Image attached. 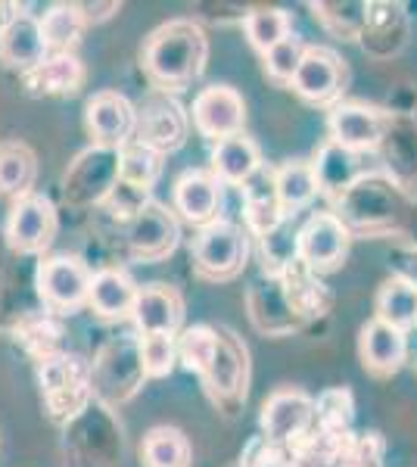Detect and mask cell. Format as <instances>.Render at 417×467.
I'll use <instances>...</instances> for the list:
<instances>
[{
	"label": "cell",
	"mask_w": 417,
	"mask_h": 467,
	"mask_svg": "<svg viewBox=\"0 0 417 467\" xmlns=\"http://www.w3.org/2000/svg\"><path fill=\"white\" fill-rule=\"evenodd\" d=\"M209 41L200 22L193 19H172L159 26L143 44V72L162 90H178L200 78L206 69Z\"/></svg>",
	"instance_id": "1"
},
{
	"label": "cell",
	"mask_w": 417,
	"mask_h": 467,
	"mask_svg": "<svg viewBox=\"0 0 417 467\" xmlns=\"http://www.w3.org/2000/svg\"><path fill=\"white\" fill-rule=\"evenodd\" d=\"M191 253L200 277H206V281H231V277H237L244 271L249 259V234L237 222L218 218V222L200 228Z\"/></svg>",
	"instance_id": "2"
},
{
	"label": "cell",
	"mask_w": 417,
	"mask_h": 467,
	"mask_svg": "<svg viewBox=\"0 0 417 467\" xmlns=\"http://www.w3.org/2000/svg\"><path fill=\"white\" fill-rule=\"evenodd\" d=\"M352 244V231L337 213H315L296 231V255L308 271H333L343 265Z\"/></svg>",
	"instance_id": "3"
},
{
	"label": "cell",
	"mask_w": 417,
	"mask_h": 467,
	"mask_svg": "<svg viewBox=\"0 0 417 467\" xmlns=\"http://www.w3.org/2000/svg\"><path fill=\"white\" fill-rule=\"evenodd\" d=\"M401 213V193L396 181L381 175H361L349 191L339 193V218L346 224H361V228H381L392 224Z\"/></svg>",
	"instance_id": "4"
},
{
	"label": "cell",
	"mask_w": 417,
	"mask_h": 467,
	"mask_svg": "<svg viewBox=\"0 0 417 467\" xmlns=\"http://www.w3.org/2000/svg\"><path fill=\"white\" fill-rule=\"evenodd\" d=\"M57 224V206L44 193H28V197L13 202L10 215H6V244L13 253L37 255L53 244Z\"/></svg>",
	"instance_id": "5"
},
{
	"label": "cell",
	"mask_w": 417,
	"mask_h": 467,
	"mask_svg": "<svg viewBox=\"0 0 417 467\" xmlns=\"http://www.w3.org/2000/svg\"><path fill=\"white\" fill-rule=\"evenodd\" d=\"M122 175V156L119 150L106 147H90L88 153H81L75 165L66 175V200L72 206H94L109 197Z\"/></svg>",
	"instance_id": "6"
},
{
	"label": "cell",
	"mask_w": 417,
	"mask_h": 467,
	"mask_svg": "<svg viewBox=\"0 0 417 467\" xmlns=\"http://www.w3.org/2000/svg\"><path fill=\"white\" fill-rule=\"evenodd\" d=\"M90 268L78 255H53L37 265V293L50 308L78 312L90 299Z\"/></svg>",
	"instance_id": "7"
},
{
	"label": "cell",
	"mask_w": 417,
	"mask_h": 467,
	"mask_svg": "<svg viewBox=\"0 0 417 467\" xmlns=\"http://www.w3.org/2000/svg\"><path fill=\"white\" fill-rule=\"evenodd\" d=\"M191 122L203 138L209 140H224L244 134L246 125V103L244 94L231 85H209L196 94L191 107Z\"/></svg>",
	"instance_id": "8"
},
{
	"label": "cell",
	"mask_w": 417,
	"mask_h": 467,
	"mask_svg": "<svg viewBox=\"0 0 417 467\" xmlns=\"http://www.w3.org/2000/svg\"><path fill=\"white\" fill-rule=\"evenodd\" d=\"M392 119L383 109L368 107V103H337L330 107L328 128L330 140L349 153H374L383 147V138L390 131Z\"/></svg>",
	"instance_id": "9"
},
{
	"label": "cell",
	"mask_w": 417,
	"mask_h": 467,
	"mask_svg": "<svg viewBox=\"0 0 417 467\" xmlns=\"http://www.w3.org/2000/svg\"><path fill=\"white\" fill-rule=\"evenodd\" d=\"M85 125L94 147L122 150L138 134V107L119 90H100L88 100Z\"/></svg>",
	"instance_id": "10"
},
{
	"label": "cell",
	"mask_w": 417,
	"mask_h": 467,
	"mask_svg": "<svg viewBox=\"0 0 417 467\" xmlns=\"http://www.w3.org/2000/svg\"><path fill=\"white\" fill-rule=\"evenodd\" d=\"M181 222L174 209L150 200L138 215L128 222V250L143 262H162L178 250Z\"/></svg>",
	"instance_id": "11"
},
{
	"label": "cell",
	"mask_w": 417,
	"mask_h": 467,
	"mask_svg": "<svg viewBox=\"0 0 417 467\" xmlns=\"http://www.w3.org/2000/svg\"><path fill=\"white\" fill-rule=\"evenodd\" d=\"M187 125H191V119L178 107V100H172L169 94H153L138 109V134H134V140L156 150L159 156H165L184 147Z\"/></svg>",
	"instance_id": "12"
},
{
	"label": "cell",
	"mask_w": 417,
	"mask_h": 467,
	"mask_svg": "<svg viewBox=\"0 0 417 467\" xmlns=\"http://www.w3.org/2000/svg\"><path fill=\"white\" fill-rule=\"evenodd\" d=\"M343 85H346L343 59L333 54L330 47H306V57H302L290 88L306 103H315V107L333 103L337 107V97L343 94Z\"/></svg>",
	"instance_id": "13"
},
{
	"label": "cell",
	"mask_w": 417,
	"mask_h": 467,
	"mask_svg": "<svg viewBox=\"0 0 417 467\" xmlns=\"http://www.w3.org/2000/svg\"><path fill=\"white\" fill-rule=\"evenodd\" d=\"M174 213L187 224L206 228L222 213V181L206 169H191L174 181Z\"/></svg>",
	"instance_id": "14"
},
{
	"label": "cell",
	"mask_w": 417,
	"mask_h": 467,
	"mask_svg": "<svg viewBox=\"0 0 417 467\" xmlns=\"http://www.w3.org/2000/svg\"><path fill=\"white\" fill-rule=\"evenodd\" d=\"M359 358L368 374L374 378H390L396 374L408 358V337L405 330L392 327L381 318L368 321L359 334Z\"/></svg>",
	"instance_id": "15"
},
{
	"label": "cell",
	"mask_w": 417,
	"mask_h": 467,
	"mask_svg": "<svg viewBox=\"0 0 417 467\" xmlns=\"http://www.w3.org/2000/svg\"><path fill=\"white\" fill-rule=\"evenodd\" d=\"M131 321H134V327L141 330V337H147V334L174 337L181 330V324H184V299H181V293L169 287V284L141 287Z\"/></svg>",
	"instance_id": "16"
},
{
	"label": "cell",
	"mask_w": 417,
	"mask_h": 467,
	"mask_svg": "<svg viewBox=\"0 0 417 467\" xmlns=\"http://www.w3.org/2000/svg\"><path fill=\"white\" fill-rule=\"evenodd\" d=\"M246 374H249V361H246V346L231 334V330H218V352L215 361L206 371V389L218 402L227 399H240L246 396Z\"/></svg>",
	"instance_id": "17"
},
{
	"label": "cell",
	"mask_w": 417,
	"mask_h": 467,
	"mask_svg": "<svg viewBox=\"0 0 417 467\" xmlns=\"http://www.w3.org/2000/svg\"><path fill=\"white\" fill-rule=\"evenodd\" d=\"M0 59L4 66L19 72H35L37 66L47 59V44H44L41 19L22 13L19 19H13L10 26L0 32Z\"/></svg>",
	"instance_id": "18"
},
{
	"label": "cell",
	"mask_w": 417,
	"mask_h": 467,
	"mask_svg": "<svg viewBox=\"0 0 417 467\" xmlns=\"http://www.w3.org/2000/svg\"><path fill=\"white\" fill-rule=\"evenodd\" d=\"M141 287L131 281V275L122 268H100L90 281V299L88 306L100 315L103 321L131 318L134 303H138Z\"/></svg>",
	"instance_id": "19"
},
{
	"label": "cell",
	"mask_w": 417,
	"mask_h": 467,
	"mask_svg": "<svg viewBox=\"0 0 417 467\" xmlns=\"http://www.w3.org/2000/svg\"><path fill=\"white\" fill-rule=\"evenodd\" d=\"M315 405L302 389H277L262 405V431L271 440H290L312 420Z\"/></svg>",
	"instance_id": "20"
},
{
	"label": "cell",
	"mask_w": 417,
	"mask_h": 467,
	"mask_svg": "<svg viewBox=\"0 0 417 467\" xmlns=\"http://www.w3.org/2000/svg\"><path fill=\"white\" fill-rule=\"evenodd\" d=\"M262 169V156L259 147L253 144L244 134L237 138H224L218 140L212 150V175L224 184H246L249 178H255V171Z\"/></svg>",
	"instance_id": "21"
},
{
	"label": "cell",
	"mask_w": 417,
	"mask_h": 467,
	"mask_svg": "<svg viewBox=\"0 0 417 467\" xmlns=\"http://www.w3.org/2000/svg\"><path fill=\"white\" fill-rule=\"evenodd\" d=\"M275 193L277 202L284 209V215H296L299 209H306L318 193H321V181H318L315 162H284L275 171Z\"/></svg>",
	"instance_id": "22"
},
{
	"label": "cell",
	"mask_w": 417,
	"mask_h": 467,
	"mask_svg": "<svg viewBox=\"0 0 417 467\" xmlns=\"http://www.w3.org/2000/svg\"><path fill=\"white\" fill-rule=\"evenodd\" d=\"M35 178H37V156L32 147H26L22 140H6L0 144V197H10L13 202L35 193Z\"/></svg>",
	"instance_id": "23"
},
{
	"label": "cell",
	"mask_w": 417,
	"mask_h": 467,
	"mask_svg": "<svg viewBox=\"0 0 417 467\" xmlns=\"http://www.w3.org/2000/svg\"><path fill=\"white\" fill-rule=\"evenodd\" d=\"M377 315L386 324L399 330H408L417 324V284L408 281V277H390L381 290H377L374 299Z\"/></svg>",
	"instance_id": "24"
},
{
	"label": "cell",
	"mask_w": 417,
	"mask_h": 467,
	"mask_svg": "<svg viewBox=\"0 0 417 467\" xmlns=\"http://www.w3.org/2000/svg\"><path fill=\"white\" fill-rule=\"evenodd\" d=\"M85 78L81 59L75 54H53L37 66L35 72L26 75V85L32 94H72Z\"/></svg>",
	"instance_id": "25"
},
{
	"label": "cell",
	"mask_w": 417,
	"mask_h": 467,
	"mask_svg": "<svg viewBox=\"0 0 417 467\" xmlns=\"http://www.w3.org/2000/svg\"><path fill=\"white\" fill-rule=\"evenodd\" d=\"M143 467H191V440L178 427H153L141 446Z\"/></svg>",
	"instance_id": "26"
},
{
	"label": "cell",
	"mask_w": 417,
	"mask_h": 467,
	"mask_svg": "<svg viewBox=\"0 0 417 467\" xmlns=\"http://www.w3.org/2000/svg\"><path fill=\"white\" fill-rule=\"evenodd\" d=\"M85 19L78 13V4H57L41 16V32L47 54H72L75 41L81 37Z\"/></svg>",
	"instance_id": "27"
},
{
	"label": "cell",
	"mask_w": 417,
	"mask_h": 467,
	"mask_svg": "<svg viewBox=\"0 0 417 467\" xmlns=\"http://www.w3.org/2000/svg\"><path fill=\"white\" fill-rule=\"evenodd\" d=\"M246 37L255 50L265 57L271 47H277L280 41L293 35V19L287 10H277V6H259V10H249L244 19Z\"/></svg>",
	"instance_id": "28"
},
{
	"label": "cell",
	"mask_w": 417,
	"mask_h": 467,
	"mask_svg": "<svg viewBox=\"0 0 417 467\" xmlns=\"http://www.w3.org/2000/svg\"><path fill=\"white\" fill-rule=\"evenodd\" d=\"M359 153H349L339 144H328L321 147V153H318V162H315V171H318V181H321V191H330V193H343L349 187L355 184L361 175H359Z\"/></svg>",
	"instance_id": "29"
},
{
	"label": "cell",
	"mask_w": 417,
	"mask_h": 467,
	"mask_svg": "<svg viewBox=\"0 0 417 467\" xmlns=\"http://www.w3.org/2000/svg\"><path fill=\"white\" fill-rule=\"evenodd\" d=\"M218 352V330L206 327V324H193V327H184L178 334V358L184 361L187 371L206 378V371L215 361Z\"/></svg>",
	"instance_id": "30"
},
{
	"label": "cell",
	"mask_w": 417,
	"mask_h": 467,
	"mask_svg": "<svg viewBox=\"0 0 417 467\" xmlns=\"http://www.w3.org/2000/svg\"><path fill=\"white\" fill-rule=\"evenodd\" d=\"M138 356L143 378H169L174 371V361H178V337L172 334H147L138 340Z\"/></svg>",
	"instance_id": "31"
},
{
	"label": "cell",
	"mask_w": 417,
	"mask_h": 467,
	"mask_svg": "<svg viewBox=\"0 0 417 467\" xmlns=\"http://www.w3.org/2000/svg\"><path fill=\"white\" fill-rule=\"evenodd\" d=\"M119 156H122V175H119V181L138 187V191H150V184L162 171V156L156 150L138 144V140H131L128 147L119 150Z\"/></svg>",
	"instance_id": "32"
},
{
	"label": "cell",
	"mask_w": 417,
	"mask_h": 467,
	"mask_svg": "<svg viewBox=\"0 0 417 467\" xmlns=\"http://www.w3.org/2000/svg\"><path fill=\"white\" fill-rule=\"evenodd\" d=\"M302 57H306V44L299 41L296 35H290L287 41H280L277 47H271L265 54V75L277 85H293V75L299 69Z\"/></svg>",
	"instance_id": "33"
},
{
	"label": "cell",
	"mask_w": 417,
	"mask_h": 467,
	"mask_svg": "<svg viewBox=\"0 0 417 467\" xmlns=\"http://www.w3.org/2000/svg\"><path fill=\"white\" fill-rule=\"evenodd\" d=\"M318 418L328 431H343L352 420V396L349 389H330L318 399Z\"/></svg>",
	"instance_id": "34"
},
{
	"label": "cell",
	"mask_w": 417,
	"mask_h": 467,
	"mask_svg": "<svg viewBox=\"0 0 417 467\" xmlns=\"http://www.w3.org/2000/svg\"><path fill=\"white\" fill-rule=\"evenodd\" d=\"M119 10V4H78V13H81V19H85V26L88 22H100L106 16H112V13Z\"/></svg>",
	"instance_id": "35"
},
{
	"label": "cell",
	"mask_w": 417,
	"mask_h": 467,
	"mask_svg": "<svg viewBox=\"0 0 417 467\" xmlns=\"http://www.w3.org/2000/svg\"><path fill=\"white\" fill-rule=\"evenodd\" d=\"M414 327H417V324H414Z\"/></svg>",
	"instance_id": "36"
}]
</instances>
